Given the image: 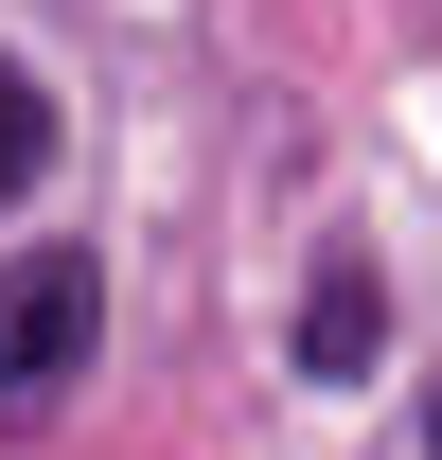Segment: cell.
Masks as SVG:
<instances>
[{
  "mask_svg": "<svg viewBox=\"0 0 442 460\" xmlns=\"http://www.w3.org/2000/svg\"><path fill=\"white\" fill-rule=\"evenodd\" d=\"M107 337V266L89 248H18L0 266V390H71Z\"/></svg>",
  "mask_w": 442,
  "mask_h": 460,
  "instance_id": "cell-1",
  "label": "cell"
},
{
  "mask_svg": "<svg viewBox=\"0 0 442 460\" xmlns=\"http://www.w3.org/2000/svg\"><path fill=\"white\" fill-rule=\"evenodd\" d=\"M372 354H389V284L354 266V248H336L319 284H301V372H319V390H354Z\"/></svg>",
  "mask_w": 442,
  "mask_h": 460,
  "instance_id": "cell-2",
  "label": "cell"
},
{
  "mask_svg": "<svg viewBox=\"0 0 442 460\" xmlns=\"http://www.w3.org/2000/svg\"><path fill=\"white\" fill-rule=\"evenodd\" d=\"M36 160H54V89H36V71H0V213L36 195Z\"/></svg>",
  "mask_w": 442,
  "mask_h": 460,
  "instance_id": "cell-3",
  "label": "cell"
},
{
  "mask_svg": "<svg viewBox=\"0 0 442 460\" xmlns=\"http://www.w3.org/2000/svg\"><path fill=\"white\" fill-rule=\"evenodd\" d=\"M425 443H442V390H425Z\"/></svg>",
  "mask_w": 442,
  "mask_h": 460,
  "instance_id": "cell-4",
  "label": "cell"
}]
</instances>
